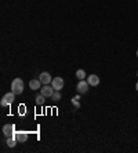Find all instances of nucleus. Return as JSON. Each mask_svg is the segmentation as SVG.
<instances>
[{
	"instance_id": "2eb2a0df",
	"label": "nucleus",
	"mask_w": 138,
	"mask_h": 153,
	"mask_svg": "<svg viewBox=\"0 0 138 153\" xmlns=\"http://www.w3.org/2000/svg\"><path fill=\"white\" fill-rule=\"evenodd\" d=\"M51 98L54 99V101H60V99H61V94H60V91H57V90H55V91H54V94H53V97H51Z\"/></svg>"
},
{
	"instance_id": "423d86ee",
	"label": "nucleus",
	"mask_w": 138,
	"mask_h": 153,
	"mask_svg": "<svg viewBox=\"0 0 138 153\" xmlns=\"http://www.w3.org/2000/svg\"><path fill=\"white\" fill-rule=\"evenodd\" d=\"M54 87L53 86H48V84H44V87L40 88V94H43L44 97H53L54 94Z\"/></svg>"
},
{
	"instance_id": "20e7f679",
	"label": "nucleus",
	"mask_w": 138,
	"mask_h": 153,
	"mask_svg": "<svg viewBox=\"0 0 138 153\" xmlns=\"http://www.w3.org/2000/svg\"><path fill=\"white\" fill-rule=\"evenodd\" d=\"M14 132H15V126L14 124H4L3 126V134H4V137H13Z\"/></svg>"
},
{
	"instance_id": "f257e3e1",
	"label": "nucleus",
	"mask_w": 138,
	"mask_h": 153,
	"mask_svg": "<svg viewBox=\"0 0 138 153\" xmlns=\"http://www.w3.org/2000/svg\"><path fill=\"white\" fill-rule=\"evenodd\" d=\"M11 91H13L15 95L22 94L23 93V80L22 79H19V77L14 79L13 83H11Z\"/></svg>"
},
{
	"instance_id": "f3484780",
	"label": "nucleus",
	"mask_w": 138,
	"mask_h": 153,
	"mask_svg": "<svg viewBox=\"0 0 138 153\" xmlns=\"http://www.w3.org/2000/svg\"><path fill=\"white\" fill-rule=\"evenodd\" d=\"M137 57H138V50H137Z\"/></svg>"
},
{
	"instance_id": "0eeeda50",
	"label": "nucleus",
	"mask_w": 138,
	"mask_h": 153,
	"mask_svg": "<svg viewBox=\"0 0 138 153\" xmlns=\"http://www.w3.org/2000/svg\"><path fill=\"white\" fill-rule=\"evenodd\" d=\"M13 137L18 141V142H26L28 141V134L25 131H15Z\"/></svg>"
},
{
	"instance_id": "6e6552de",
	"label": "nucleus",
	"mask_w": 138,
	"mask_h": 153,
	"mask_svg": "<svg viewBox=\"0 0 138 153\" xmlns=\"http://www.w3.org/2000/svg\"><path fill=\"white\" fill-rule=\"evenodd\" d=\"M39 80L43 83V84H50L51 81H53V79H51V76H50V73L48 72H43L39 76Z\"/></svg>"
},
{
	"instance_id": "9d476101",
	"label": "nucleus",
	"mask_w": 138,
	"mask_h": 153,
	"mask_svg": "<svg viewBox=\"0 0 138 153\" xmlns=\"http://www.w3.org/2000/svg\"><path fill=\"white\" fill-rule=\"evenodd\" d=\"M29 87L32 90H40L41 88V81L39 79H33V80L29 81Z\"/></svg>"
},
{
	"instance_id": "f03ea898",
	"label": "nucleus",
	"mask_w": 138,
	"mask_h": 153,
	"mask_svg": "<svg viewBox=\"0 0 138 153\" xmlns=\"http://www.w3.org/2000/svg\"><path fill=\"white\" fill-rule=\"evenodd\" d=\"M14 99H15V94H14L13 91L11 93H7V94L1 98V101H0V105L1 106H7V105H11L14 102Z\"/></svg>"
},
{
	"instance_id": "9b49d317",
	"label": "nucleus",
	"mask_w": 138,
	"mask_h": 153,
	"mask_svg": "<svg viewBox=\"0 0 138 153\" xmlns=\"http://www.w3.org/2000/svg\"><path fill=\"white\" fill-rule=\"evenodd\" d=\"M17 142H18V141L15 139L14 137H9V138H7V146H9V148H14V146L17 145Z\"/></svg>"
},
{
	"instance_id": "7ed1b4c3",
	"label": "nucleus",
	"mask_w": 138,
	"mask_h": 153,
	"mask_svg": "<svg viewBox=\"0 0 138 153\" xmlns=\"http://www.w3.org/2000/svg\"><path fill=\"white\" fill-rule=\"evenodd\" d=\"M88 81H86V80H80L78 83V86H76V90H78V93L79 94H86L88 91Z\"/></svg>"
},
{
	"instance_id": "4468645a",
	"label": "nucleus",
	"mask_w": 138,
	"mask_h": 153,
	"mask_svg": "<svg viewBox=\"0 0 138 153\" xmlns=\"http://www.w3.org/2000/svg\"><path fill=\"white\" fill-rule=\"evenodd\" d=\"M44 98H46V97H44L43 94H39V95L36 97V104H37V105H43V104H44V101H46Z\"/></svg>"
},
{
	"instance_id": "f8f14e48",
	"label": "nucleus",
	"mask_w": 138,
	"mask_h": 153,
	"mask_svg": "<svg viewBox=\"0 0 138 153\" xmlns=\"http://www.w3.org/2000/svg\"><path fill=\"white\" fill-rule=\"evenodd\" d=\"M76 77H78L79 80H84V77H86V72H84L83 69H79L78 72H76Z\"/></svg>"
},
{
	"instance_id": "1a4fd4ad",
	"label": "nucleus",
	"mask_w": 138,
	"mask_h": 153,
	"mask_svg": "<svg viewBox=\"0 0 138 153\" xmlns=\"http://www.w3.org/2000/svg\"><path fill=\"white\" fill-rule=\"evenodd\" d=\"M87 81H88V84H90V86L97 87L98 84H100V77L97 76V75H90V76L87 77Z\"/></svg>"
},
{
	"instance_id": "a211bd4d",
	"label": "nucleus",
	"mask_w": 138,
	"mask_h": 153,
	"mask_svg": "<svg viewBox=\"0 0 138 153\" xmlns=\"http://www.w3.org/2000/svg\"><path fill=\"white\" fill-rule=\"evenodd\" d=\"M137 76H138V72H137Z\"/></svg>"
},
{
	"instance_id": "39448f33",
	"label": "nucleus",
	"mask_w": 138,
	"mask_h": 153,
	"mask_svg": "<svg viewBox=\"0 0 138 153\" xmlns=\"http://www.w3.org/2000/svg\"><path fill=\"white\" fill-rule=\"evenodd\" d=\"M51 84L54 87V90L60 91L64 88V79H62V77H54L53 81H51Z\"/></svg>"
},
{
	"instance_id": "ddd939ff",
	"label": "nucleus",
	"mask_w": 138,
	"mask_h": 153,
	"mask_svg": "<svg viewBox=\"0 0 138 153\" xmlns=\"http://www.w3.org/2000/svg\"><path fill=\"white\" fill-rule=\"evenodd\" d=\"M79 99H80V97H79V95H76V97H73V98H72V104H73V106L76 109L80 108V102H79Z\"/></svg>"
},
{
	"instance_id": "dca6fc26",
	"label": "nucleus",
	"mask_w": 138,
	"mask_h": 153,
	"mask_svg": "<svg viewBox=\"0 0 138 153\" xmlns=\"http://www.w3.org/2000/svg\"><path fill=\"white\" fill-rule=\"evenodd\" d=\"M135 90L138 91V83H137V84H135Z\"/></svg>"
}]
</instances>
